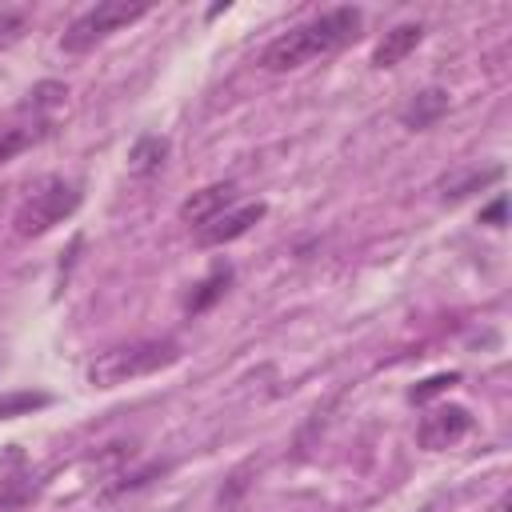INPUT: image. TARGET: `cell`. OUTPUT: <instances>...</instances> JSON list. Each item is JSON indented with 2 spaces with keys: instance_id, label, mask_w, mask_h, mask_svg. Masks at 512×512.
<instances>
[{
  "instance_id": "cell-1",
  "label": "cell",
  "mask_w": 512,
  "mask_h": 512,
  "mask_svg": "<svg viewBox=\"0 0 512 512\" xmlns=\"http://www.w3.org/2000/svg\"><path fill=\"white\" fill-rule=\"evenodd\" d=\"M360 20H364V12L352 8V4L332 8V12H320L316 20L280 32V36L260 52V68H264V72H292V68H300V64H312V60H320V56H332V52H340L348 40H356Z\"/></svg>"
},
{
  "instance_id": "cell-2",
  "label": "cell",
  "mask_w": 512,
  "mask_h": 512,
  "mask_svg": "<svg viewBox=\"0 0 512 512\" xmlns=\"http://www.w3.org/2000/svg\"><path fill=\"white\" fill-rule=\"evenodd\" d=\"M180 360V348L172 340H136V344H120V348H108L100 352L92 364H88V384L96 388H116L124 380H136V376H148V372H160L168 364Z\"/></svg>"
},
{
  "instance_id": "cell-3",
  "label": "cell",
  "mask_w": 512,
  "mask_h": 512,
  "mask_svg": "<svg viewBox=\"0 0 512 512\" xmlns=\"http://www.w3.org/2000/svg\"><path fill=\"white\" fill-rule=\"evenodd\" d=\"M80 208V184L48 176L36 184V192L20 204L16 212V232L20 236H44L48 228H56L64 216H72Z\"/></svg>"
},
{
  "instance_id": "cell-4",
  "label": "cell",
  "mask_w": 512,
  "mask_h": 512,
  "mask_svg": "<svg viewBox=\"0 0 512 512\" xmlns=\"http://www.w3.org/2000/svg\"><path fill=\"white\" fill-rule=\"evenodd\" d=\"M148 12V4H128V0H100L96 8H88V12H80L68 28H64V36H60V48L68 52V56H80V52H88V48H96L100 40H108L116 28H124V24H132V20H140Z\"/></svg>"
},
{
  "instance_id": "cell-5",
  "label": "cell",
  "mask_w": 512,
  "mask_h": 512,
  "mask_svg": "<svg viewBox=\"0 0 512 512\" xmlns=\"http://www.w3.org/2000/svg\"><path fill=\"white\" fill-rule=\"evenodd\" d=\"M468 428H472V412L460 408V404H444V408H436V412H428V416L420 420L416 444L428 448V452H436V448H448V444H456L460 436H468Z\"/></svg>"
},
{
  "instance_id": "cell-6",
  "label": "cell",
  "mask_w": 512,
  "mask_h": 512,
  "mask_svg": "<svg viewBox=\"0 0 512 512\" xmlns=\"http://www.w3.org/2000/svg\"><path fill=\"white\" fill-rule=\"evenodd\" d=\"M264 212H268V204H240V208H228V212H220L216 220H208L204 228H196V244L200 248H220V244H232V240H240L256 220H264Z\"/></svg>"
},
{
  "instance_id": "cell-7",
  "label": "cell",
  "mask_w": 512,
  "mask_h": 512,
  "mask_svg": "<svg viewBox=\"0 0 512 512\" xmlns=\"http://www.w3.org/2000/svg\"><path fill=\"white\" fill-rule=\"evenodd\" d=\"M232 204H236V184H232V180H220V184H208V188L192 192V196L180 204V220L204 228L208 220H216V216L228 212Z\"/></svg>"
},
{
  "instance_id": "cell-8",
  "label": "cell",
  "mask_w": 512,
  "mask_h": 512,
  "mask_svg": "<svg viewBox=\"0 0 512 512\" xmlns=\"http://www.w3.org/2000/svg\"><path fill=\"white\" fill-rule=\"evenodd\" d=\"M444 112H448V92H444V88H424V92H416V96L400 108V124L412 128V132H424V128H432Z\"/></svg>"
},
{
  "instance_id": "cell-9",
  "label": "cell",
  "mask_w": 512,
  "mask_h": 512,
  "mask_svg": "<svg viewBox=\"0 0 512 512\" xmlns=\"http://www.w3.org/2000/svg\"><path fill=\"white\" fill-rule=\"evenodd\" d=\"M420 40H424V28H420V24H396V28L384 32V40L372 48V64H376V68H396Z\"/></svg>"
},
{
  "instance_id": "cell-10",
  "label": "cell",
  "mask_w": 512,
  "mask_h": 512,
  "mask_svg": "<svg viewBox=\"0 0 512 512\" xmlns=\"http://www.w3.org/2000/svg\"><path fill=\"white\" fill-rule=\"evenodd\" d=\"M168 160V140L164 136H140L128 152V172L132 176H156Z\"/></svg>"
},
{
  "instance_id": "cell-11",
  "label": "cell",
  "mask_w": 512,
  "mask_h": 512,
  "mask_svg": "<svg viewBox=\"0 0 512 512\" xmlns=\"http://www.w3.org/2000/svg\"><path fill=\"white\" fill-rule=\"evenodd\" d=\"M228 284H232V268L228 264H220V268H212L200 284H196V292L188 296V316H200V312H208L224 292H228Z\"/></svg>"
},
{
  "instance_id": "cell-12",
  "label": "cell",
  "mask_w": 512,
  "mask_h": 512,
  "mask_svg": "<svg viewBox=\"0 0 512 512\" xmlns=\"http://www.w3.org/2000/svg\"><path fill=\"white\" fill-rule=\"evenodd\" d=\"M500 176H504L500 164H492V168H484V172H468V176H448V180H440V196H444V200H464V196H472V192L496 184Z\"/></svg>"
},
{
  "instance_id": "cell-13",
  "label": "cell",
  "mask_w": 512,
  "mask_h": 512,
  "mask_svg": "<svg viewBox=\"0 0 512 512\" xmlns=\"http://www.w3.org/2000/svg\"><path fill=\"white\" fill-rule=\"evenodd\" d=\"M44 132H48V124H0V164L20 156L24 148H32Z\"/></svg>"
},
{
  "instance_id": "cell-14",
  "label": "cell",
  "mask_w": 512,
  "mask_h": 512,
  "mask_svg": "<svg viewBox=\"0 0 512 512\" xmlns=\"http://www.w3.org/2000/svg\"><path fill=\"white\" fill-rule=\"evenodd\" d=\"M48 404H52L48 392H32V388H24V392H4V396H0V420L32 416L36 408H48Z\"/></svg>"
},
{
  "instance_id": "cell-15",
  "label": "cell",
  "mask_w": 512,
  "mask_h": 512,
  "mask_svg": "<svg viewBox=\"0 0 512 512\" xmlns=\"http://www.w3.org/2000/svg\"><path fill=\"white\" fill-rule=\"evenodd\" d=\"M456 380H460L456 372H440V376H428V380H420V384H416V388L408 392V400H412V404H428L432 396H440V392H448V388H452Z\"/></svg>"
},
{
  "instance_id": "cell-16",
  "label": "cell",
  "mask_w": 512,
  "mask_h": 512,
  "mask_svg": "<svg viewBox=\"0 0 512 512\" xmlns=\"http://www.w3.org/2000/svg\"><path fill=\"white\" fill-rule=\"evenodd\" d=\"M20 32H24V12H16V8H4V12H0V44L16 40Z\"/></svg>"
},
{
  "instance_id": "cell-17",
  "label": "cell",
  "mask_w": 512,
  "mask_h": 512,
  "mask_svg": "<svg viewBox=\"0 0 512 512\" xmlns=\"http://www.w3.org/2000/svg\"><path fill=\"white\" fill-rule=\"evenodd\" d=\"M504 216H508V200H504V196H496V200H492V204L480 212V224H492V228H500V224H504Z\"/></svg>"
}]
</instances>
